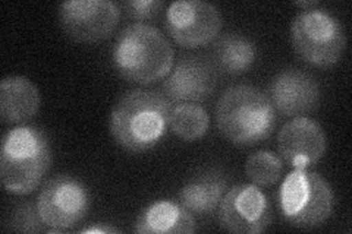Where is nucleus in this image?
Here are the masks:
<instances>
[{
    "mask_svg": "<svg viewBox=\"0 0 352 234\" xmlns=\"http://www.w3.org/2000/svg\"><path fill=\"white\" fill-rule=\"evenodd\" d=\"M172 104L154 91L132 90L118 100L110 113L109 129L119 147L141 154L166 137Z\"/></svg>",
    "mask_w": 352,
    "mask_h": 234,
    "instance_id": "f257e3e1",
    "label": "nucleus"
},
{
    "mask_svg": "<svg viewBox=\"0 0 352 234\" xmlns=\"http://www.w3.org/2000/svg\"><path fill=\"white\" fill-rule=\"evenodd\" d=\"M112 63L124 80L148 85L169 75L175 51L159 28L138 22L119 32L112 49Z\"/></svg>",
    "mask_w": 352,
    "mask_h": 234,
    "instance_id": "f03ea898",
    "label": "nucleus"
},
{
    "mask_svg": "<svg viewBox=\"0 0 352 234\" xmlns=\"http://www.w3.org/2000/svg\"><path fill=\"white\" fill-rule=\"evenodd\" d=\"M216 125L230 143L251 147L272 135L276 126V110L258 88L234 85L219 98Z\"/></svg>",
    "mask_w": 352,
    "mask_h": 234,
    "instance_id": "7ed1b4c3",
    "label": "nucleus"
},
{
    "mask_svg": "<svg viewBox=\"0 0 352 234\" xmlns=\"http://www.w3.org/2000/svg\"><path fill=\"white\" fill-rule=\"evenodd\" d=\"M52 164V147L46 133L21 125L5 133L0 154V176L10 195H30L40 186Z\"/></svg>",
    "mask_w": 352,
    "mask_h": 234,
    "instance_id": "20e7f679",
    "label": "nucleus"
},
{
    "mask_svg": "<svg viewBox=\"0 0 352 234\" xmlns=\"http://www.w3.org/2000/svg\"><path fill=\"white\" fill-rule=\"evenodd\" d=\"M279 209L283 218L296 229H316L330 218L335 208V194L322 174L294 170L279 189Z\"/></svg>",
    "mask_w": 352,
    "mask_h": 234,
    "instance_id": "39448f33",
    "label": "nucleus"
},
{
    "mask_svg": "<svg viewBox=\"0 0 352 234\" xmlns=\"http://www.w3.org/2000/svg\"><path fill=\"white\" fill-rule=\"evenodd\" d=\"M291 40L296 54L317 68L336 65L346 47L342 22L322 8L296 15L291 25Z\"/></svg>",
    "mask_w": 352,
    "mask_h": 234,
    "instance_id": "423d86ee",
    "label": "nucleus"
},
{
    "mask_svg": "<svg viewBox=\"0 0 352 234\" xmlns=\"http://www.w3.org/2000/svg\"><path fill=\"white\" fill-rule=\"evenodd\" d=\"M36 204L43 222L49 227L47 233H60L87 217L90 194L76 177L60 174L43 185Z\"/></svg>",
    "mask_w": 352,
    "mask_h": 234,
    "instance_id": "0eeeda50",
    "label": "nucleus"
},
{
    "mask_svg": "<svg viewBox=\"0 0 352 234\" xmlns=\"http://www.w3.org/2000/svg\"><path fill=\"white\" fill-rule=\"evenodd\" d=\"M223 27L222 14L213 3L201 0H179L166 10L169 36L186 49H195L212 43Z\"/></svg>",
    "mask_w": 352,
    "mask_h": 234,
    "instance_id": "6e6552de",
    "label": "nucleus"
},
{
    "mask_svg": "<svg viewBox=\"0 0 352 234\" xmlns=\"http://www.w3.org/2000/svg\"><path fill=\"white\" fill-rule=\"evenodd\" d=\"M272 222L267 196L256 185L241 183L230 187L219 207V224L235 234H258Z\"/></svg>",
    "mask_w": 352,
    "mask_h": 234,
    "instance_id": "1a4fd4ad",
    "label": "nucleus"
},
{
    "mask_svg": "<svg viewBox=\"0 0 352 234\" xmlns=\"http://www.w3.org/2000/svg\"><path fill=\"white\" fill-rule=\"evenodd\" d=\"M120 18L110 0H71L59 6L60 27L72 40L98 43L113 34Z\"/></svg>",
    "mask_w": 352,
    "mask_h": 234,
    "instance_id": "9d476101",
    "label": "nucleus"
},
{
    "mask_svg": "<svg viewBox=\"0 0 352 234\" xmlns=\"http://www.w3.org/2000/svg\"><path fill=\"white\" fill-rule=\"evenodd\" d=\"M278 147L286 164L294 170H305L323 159L327 139L323 128L316 120L301 116L283 125Z\"/></svg>",
    "mask_w": 352,
    "mask_h": 234,
    "instance_id": "9b49d317",
    "label": "nucleus"
},
{
    "mask_svg": "<svg viewBox=\"0 0 352 234\" xmlns=\"http://www.w3.org/2000/svg\"><path fill=\"white\" fill-rule=\"evenodd\" d=\"M274 110L288 117H301L316 110L320 103V85L300 69H285L272 80L269 86Z\"/></svg>",
    "mask_w": 352,
    "mask_h": 234,
    "instance_id": "f8f14e48",
    "label": "nucleus"
},
{
    "mask_svg": "<svg viewBox=\"0 0 352 234\" xmlns=\"http://www.w3.org/2000/svg\"><path fill=\"white\" fill-rule=\"evenodd\" d=\"M217 82L213 66L198 58H182L173 65L162 85L170 103H200L214 91Z\"/></svg>",
    "mask_w": 352,
    "mask_h": 234,
    "instance_id": "ddd939ff",
    "label": "nucleus"
},
{
    "mask_svg": "<svg viewBox=\"0 0 352 234\" xmlns=\"http://www.w3.org/2000/svg\"><path fill=\"white\" fill-rule=\"evenodd\" d=\"M40 104L38 88L28 78L6 76L0 82V116L3 124H24L38 113Z\"/></svg>",
    "mask_w": 352,
    "mask_h": 234,
    "instance_id": "4468645a",
    "label": "nucleus"
},
{
    "mask_svg": "<svg viewBox=\"0 0 352 234\" xmlns=\"http://www.w3.org/2000/svg\"><path fill=\"white\" fill-rule=\"evenodd\" d=\"M194 215L179 202L156 200L141 211L135 220L134 231L141 234H181L194 233Z\"/></svg>",
    "mask_w": 352,
    "mask_h": 234,
    "instance_id": "2eb2a0df",
    "label": "nucleus"
},
{
    "mask_svg": "<svg viewBox=\"0 0 352 234\" xmlns=\"http://www.w3.org/2000/svg\"><path fill=\"white\" fill-rule=\"evenodd\" d=\"M226 179L219 172H206L195 176L184 185L179 194V204L192 215H213L225 196Z\"/></svg>",
    "mask_w": 352,
    "mask_h": 234,
    "instance_id": "dca6fc26",
    "label": "nucleus"
},
{
    "mask_svg": "<svg viewBox=\"0 0 352 234\" xmlns=\"http://www.w3.org/2000/svg\"><path fill=\"white\" fill-rule=\"evenodd\" d=\"M257 59L254 43L244 36L226 34L216 44L219 68L229 75H241L251 69Z\"/></svg>",
    "mask_w": 352,
    "mask_h": 234,
    "instance_id": "f3484780",
    "label": "nucleus"
},
{
    "mask_svg": "<svg viewBox=\"0 0 352 234\" xmlns=\"http://www.w3.org/2000/svg\"><path fill=\"white\" fill-rule=\"evenodd\" d=\"M210 117L203 106L197 103H179L172 107L169 128L185 142H194L206 135Z\"/></svg>",
    "mask_w": 352,
    "mask_h": 234,
    "instance_id": "a211bd4d",
    "label": "nucleus"
},
{
    "mask_svg": "<svg viewBox=\"0 0 352 234\" xmlns=\"http://www.w3.org/2000/svg\"><path fill=\"white\" fill-rule=\"evenodd\" d=\"M283 172V160L278 154L261 150L251 154L245 163L248 179L258 187H269L278 183Z\"/></svg>",
    "mask_w": 352,
    "mask_h": 234,
    "instance_id": "6ab92c4d",
    "label": "nucleus"
},
{
    "mask_svg": "<svg viewBox=\"0 0 352 234\" xmlns=\"http://www.w3.org/2000/svg\"><path fill=\"white\" fill-rule=\"evenodd\" d=\"M10 231L18 233H40L47 231L49 227L44 224L40 214L37 204H22L10 215V220L6 222Z\"/></svg>",
    "mask_w": 352,
    "mask_h": 234,
    "instance_id": "aec40b11",
    "label": "nucleus"
},
{
    "mask_svg": "<svg viewBox=\"0 0 352 234\" xmlns=\"http://www.w3.org/2000/svg\"><path fill=\"white\" fill-rule=\"evenodd\" d=\"M164 3L162 0H129L124 3L125 12L131 19L135 21H147L157 16L163 9Z\"/></svg>",
    "mask_w": 352,
    "mask_h": 234,
    "instance_id": "412c9836",
    "label": "nucleus"
},
{
    "mask_svg": "<svg viewBox=\"0 0 352 234\" xmlns=\"http://www.w3.org/2000/svg\"><path fill=\"white\" fill-rule=\"evenodd\" d=\"M118 229L113 227H90L82 230V233H118Z\"/></svg>",
    "mask_w": 352,
    "mask_h": 234,
    "instance_id": "4be33fe9",
    "label": "nucleus"
},
{
    "mask_svg": "<svg viewBox=\"0 0 352 234\" xmlns=\"http://www.w3.org/2000/svg\"><path fill=\"white\" fill-rule=\"evenodd\" d=\"M295 6L302 8L304 10H310V9L318 8V2H317V0H311V2H296Z\"/></svg>",
    "mask_w": 352,
    "mask_h": 234,
    "instance_id": "5701e85b",
    "label": "nucleus"
}]
</instances>
